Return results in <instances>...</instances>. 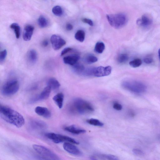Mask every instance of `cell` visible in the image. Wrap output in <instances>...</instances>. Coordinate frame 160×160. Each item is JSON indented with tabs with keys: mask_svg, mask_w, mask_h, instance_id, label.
Segmentation results:
<instances>
[{
	"mask_svg": "<svg viewBox=\"0 0 160 160\" xmlns=\"http://www.w3.org/2000/svg\"><path fill=\"white\" fill-rule=\"evenodd\" d=\"M50 41L52 48L55 50L60 49L66 43V42L63 38L56 34L51 36Z\"/></svg>",
	"mask_w": 160,
	"mask_h": 160,
	"instance_id": "obj_9",
	"label": "cell"
},
{
	"mask_svg": "<svg viewBox=\"0 0 160 160\" xmlns=\"http://www.w3.org/2000/svg\"><path fill=\"white\" fill-rule=\"evenodd\" d=\"M27 58L28 62L32 64L34 63L37 61V53L34 49H30L28 51L27 54Z\"/></svg>",
	"mask_w": 160,
	"mask_h": 160,
	"instance_id": "obj_18",
	"label": "cell"
},
{
	"mask_svg": "<svg viewBox=\"0 0 160 160\" xmlns=\"http://www.w3.org/2000/svg\"><path fill=\"white\" fill-rule=\"evenodd\" d=\"M80 58L77 55H72L66 56L63 58V61L66 64L73 66L77 63Z\"/></svg>",
	"mask_w": 160,
	"mask_h": 160,
	"instance_id": "obj_16",
	"label": "cell"
},
{
	"mask_svg": "<svg viewBox=\"0 0 160 160\" xmlns=\"http://www.w3.org/2000/svg\"><path fill=\"white\" fill-rule=\"evenodd\" d=\"M51 89L50 87L47 86L44 88L40 94L32 99L31 102H35L38 101L47 99L49 97Z\"/></svg>",
	"mask_w": 160,
	"mask_h": 160,
	"instance_id": "obj_12",
	"label": "cell"
},
{
	"mask_svg": "<svg viewBox=\"0 0 160 160\" xmlns=\"http://www.w3.org/2000/svg\"><path fill=\"white\" fill-rule=\"evenodd\" d=\"M132 152L135 154L137 156H142L144 154L142 150L137 148L133 149Z\"/></svg>",
	"mask_w": 160,
	"mask_h": 160,
	"instance_id": "obj_33",
	"label": "cell"
},
{
	"mask_svg": "<svg viewBox=\"0 0 160 160\" xmlns=\"http://www.w3.org/2000/svg\"><path fill=\"white\" fill-rule=\"evenodd\" d=\"M32 147L38 154L40 160H60L59 157L56 153L44 146L34 144Z\"/></svg>",
	"mask_w": 160,
	"mask_h": 160,
	"instance_id": "obj_2",
	"label": "cell"
},
{
	"mask_svg": "<svg viewBox=\"0 0 160 160\" xmlns=\"http://www.w3.org/2000/svg\"><path fill=\"white\" fill-rule=\"evenodd\" d=\"M91 160H98L94 156H92L90 157Z\"/></svg>",
	"mask_w": 160,
	"mask_h": 160,
	"instance_id": "obj_40",
	"label": "cell"
},
{
	"mask_svg": "<svg viewBox=\"0 0 160 160\" xmlns=\"http://www.w3.org/2000/svg\"><path fill=\"white\" fill-rule=\"evenodd\" d=\"M106 17L110 25L116 29L122 28L128 21L127 16L122 13L108 14Z\"/></svg>",
	"mask_w": 160,
	"mask_h": 160,
	"instance_id": "obj_3",
	"label": "cell"
},
{
	"mask_svg": "<svg viewBox=\"0 0 160 160\" xmlns=\"http://www.w3.org/2000/svg\"><path fill=\"white\" fill-rule=\"evenodd\" d=\"M158 55H159V59L160 60V48L158 50Z\"/></svg>",
	"mask_w": 160,
	"mask_h": 160,
	"instance_id": "obj_41",
	"label": "cell"
},
{
	"mask_svg": "<svg viewBox=\"0 0 160 160\" xmlns=\"http://www.w3.org/2000/svg\"><path fill=\"white\" fill-rule=\"evenodd\" d=\"M34 27L30 24L26 25L23 29V38L25 41H29L32 37Z\"/></svg>",
	"mask_w": 160,
	"mask_h": 160,
	"instance_id": "obj_13",
	"label": "cell"
},
{
	"mask_svg": "<svg viewBox=\"0 0 160 160\" xmlns=\"http://www.w3.org/2000/svg\"><path fill=\"white\" fill-rule=\"evenodd\" d=\"M45 136L48 138L56 143H58L63 142H66L76 144H78L79 143V142L75 139L65 135L49 132L46 133Z\"/></svg>",
	"mask_w": 160,
	"mask_h": 160,
	"instance_id": "obj_7",
	"label": "cell"
},
{
	"mask_svg": "<svg viewBox=\"0 0 160 160\" xmlns=\"http://www.w3.org/2000/svg\"><path fill=\"white\" fill-rule=\"evenodd\" d=\"M85 33L82 30H79L77 31L75 35V38L78 41L82 42L85 39Z\"/></svg>",
	"mask_w": 160,
	"mask_h": 160,
	"instance_id": "obj_22",
	"label": "cell"
},
{
	"mask_svg": "<svg viewBox=\"0 0 160 160\" xmlns=\"http://www.w3.org/2000/svg\"><path fill=\"white\" fill-rule=\"evenodd\" d=\"M1 118L8 123L17 128H20L24 124L25 120L23 116L17 111L7 106L1 105Z\"/></svg>",
	"mask_w": 160,
	"mask_h": 160,
	"instance_id": "obj_1",
	"label": "cell"
},
{
	"mask_svg": "<svg viewBox=\"0 0 160 160\" xmlns=\"http://www.w3.org/2000/svg\"><path fill=\"white\" fill-rule=\"evenodd\" d=\"M47 86L51 88V90H56L58 89L60 86L59 82L54 78H50L47 82Z\"/></svg>",
	"mask_w": 160,
	"mask_h": 160,
	"instance_id": "obj_20",
	"label": "cell"
},
{
	"mask_svg": "<svg viewBox=\"0 0 160 160\" xmlns=\"http://www.w3.org/2000/svg\"><path fill=\"white\" fill-rule=\"evenodd\" d=\"M64 149L69 153L75 155H80L82 152L75 145L68 142H64L63 145Z\"/></svg>",
	"mask_w": 160,
	"mask_h": 160,
	"instance_id": "obj_10",
	"label": "cell"
},
{
	"mask_svg": "<svg viewBox=\"0 0 160 160\" xmlns=\"http://www.w3.org/2000/svg\"><path fill=\"white\" fill-rule=\"evenodd\" d=\"M87 122L90 124L95 126L102 127L104 125L103 123L99 120L95 118H92L88 119Z\"/></svg>",
	"mask_w": 160,
	"mask_h": 160,
	"instance_id": "obj_27",
	"label": "cell"
},
{
	"mask_svg": "<svg viewBox=\"0 0 160 160\" xmlns=\"http://www.w3.org/2000/svg\"><path fill=\"white\" fill-rule=\"evenodd\" d=\"M103 158L108 160H119L118 158L114 155L111 154H103L102 155Z\"/></svg>",
	"mask_w": 160,
	"mask_h": 160,
	"instance_id": "obj_31",
	"label": "cell"
},
{
	"mask_svg": "<svg viewBox=\"0 0 160 160\" xmlns=\"http://www.w3.org/2000/svg\"><path fill=\"white\" fill-rule=\"evenodd\" d=\"M29 125L31 128L34 130L43 129L45 128L47 126L45 122L38 120H31Z\"/></svg>",
	"mask_w": 160,
	"mask_h": 160,
	"instance_id": "obj_14",
	"label": "cell"
},
{
	"mask_svg": "<svg viewBox=\"0 0 160 160\" xmlns=\"http://www.w3.org/2000/svg\"><path fill=\"white\" fill-rule=\"evenodd\" d=\"M72 69L73 71L76 73L82 75L85 68L82 65L76 63L73 66Z\"/></svg>",
	"mask_w": 160,
	"mask_h": 160,
	"instance_id": "obj_21",
	"label": "cell"
},
{
	"mask_svg": "<svg viewBox=\"0 0 160 160\" xmlns=\"http://www.w3.org/2000/svg\"><path fill=\"white\" fill-rule=\"evenodd\" d=\"M98 59L94 55H89L87 56L84 59L85 62L88 64H92L97 61Z\"/></svg>",
	"mask_w": 160,
	"mask_h": 160,
	"instance_id": "obj_28",
	"label": "cell"
},
{
	"mask_svg": "<svg viewBox=\"0 0 160 160\" xmlns=\"http://www.w3.org/2000/svg\"><path fill=\"white\" fill-rule=\"evenodd\" d=\"M82 21L84 23H87L91 26H93V22L92 21L89 19L87 18H83L82 19Z\"/></svg>",
	"mask_w": 160,
	"mask_h": 160,
	"instance_id": "obj_36",
	"label": "cell"
},
{
	"mask_svg": "<svg viewBox=\"0 0 160 160\" xmlns=\"http://www.w3.org/2000/svg\"><path fill=\"white\" fill-rule=\"evenodd\" d=\"M10 27L13 30L16 38H19L20 34V28L19 25L17 23H13L10 25Z\"/></svg>",
	"mask_w": 160,
	"mask_h": 160,
	"instance_id": "obj_23",
	"label": "cell"
},
{
	"mask_svg": "<svg viewBox=\"0 0 160 160\" xmlns=\"http://www.w3.org/2000/svg\"><path fill=\"white\" fill-rule=\"evenodd\" d=\"M7 55L6 50L4 49L0 52V62L1 63L4 62L5 59Z\"/></svg>",
	"mask_w": 160,
	"mask_h": 160,
	"instance_id": "obj_32",
	"label": "cell"
},
{
	"mask_svg": "<svg viewBox=\"0 0 160 160\" xmlns=\"http://www.w3.org/2000/svg\"><path fill=\"white\" fill-rule=\"evenodd\" d=\"M48 44V41L47 40H44L42 41V45L44 47H46Z\"/></svg>",
	"mask_w": 160,
	"mask_h": 160,
	"instance_id": "obj_39",
	"label": "cell"
},
{
	"mask_svg": "<svg viewBox=\"0 0 160 160\" xmlns=\"http://www.w3.org/2000/svg\"><path fill=\"white\" fill-rule=\"evenodd\" d=\"M137 24L143 28H148L152 24V20L148 16L143 15L137 20Z\"/></svg>",
	"mask_w": 160,
	"mask_h": 160,
	"instance_id": "obj_11",
	"label": "cell"
},
{
	"mask_svg": "<svg viewBox=\"0 0 160 160\" xmlns=\"http://www.w3.org/2000/svg\"><path fill=\"white\" fill-rule=\"evenodd\" d=\"M72 50V48L70 47H66L64 48L61 52V56H62L64 55Z\"/></svg>",
	"mask_w": 160,
	"mask_h": 160,
	"instance_id": "obj_37",
	"label": "cell"
},
{
	"mask_svg": "<svg viewBox=\"0 0 160 160\" xmlns=\"http://www.w3.org/2000/svg\"><path fill=\"white\" fill-rule=\"evenodd\" d=\"M128 58L127 55L125 54H120L118 56L117 61L120 63H123L127 62Z\"/></svg>",
	"mask_w": 160,
	"mask_h": 160,
	"instance_id": "obj_29",
	"label": "cell"
},
{
	"mask_svg": "<svg viewBox=\"0 0 160 160\" xmlns=\"http://www.w3.org/2000/svg\"><path fill=\"white\" fill-rule=\"evenodd\" d=\"M105 48L104 44L102 42H98L96 44L94 50L97 53H101L104 50Z\"/></svg>",
	"mask_w": 160,
	"mask_h": 160,
	"instance_id": "obj_25",
	"label": "cell"
},
{
	"mask_svg": "<svg viewBox=\"0 0 160 160\" xmlns=\"http://www.w3.org/2000/svg\"><path fill=\"white\" fill-rule=\"evenodd\" d=\"M64 96L62 93H59L55 95L52 99L59 108H61L63 105Z\"/></svg>",
	"mask_w": 160,
	"mask_h": 160,
	"instance_id": "obj_19",
	"label": "cell"
},
{
	"mask_svg": "<svg viewBox=\"0 0 160 160\" xmlns=\"http://www.w3.org/2000/svg\"><path fill=\"white\" fill-rule=\"evenodd\" d=\"M113 108L115 110L119 111L122 110V105L118 102H115L113 105Z\"/></svg>",
	"mask_w": 160,
	"mask_h": 160,
	"instance_id": "obj_35",
	"label": "cell"
},
{
	"mask_svg": "<svg viewBox=\"0 0 160 160\" xmlns=\"http://www.w3.org/2000/svg\"><path fill=\"white\" fill-rule=\"evenodd\" d=\"M19 88V83L15 79H12L6 82L3 86L1 92L5 96H10L16 93Z\"/></svg>",
	"mask_w": 160,
	"mask_h": 160,
	"instance_id": "obj_6",
	"label": "cell"
},
{
	"mask_svg": "<svg viewBox=\"0 0 160 160\" xmlns=\"http://www.w3.org/2000/svg\"><path fill=\"white\" fill-rule=\"evenodd\" d=\"M53 14L57 16L60 17L63 14V10L61 7L57 5L54 7L52 9Z\"/></svg>",
	"mask_w": 160,
	"mask_h": 160,
	"instance_id": "obj_26",
	"label": "cell"
},
{
	"mask_svg": "<svg viewBox=\"0 0 160 160\" xmlns=\"http://www.w3.org/2000/svg\"><path fill=\"white\" fill-rule=\"evenodd\" d=\"M112 68L108 66H99L93 68V75L96 77H101L109 75L111 72Z\"/></svg>",
	"mask_w": 160,
	"mask_h": 160,
	"instance_id": "obj_8",
	"label": "cell"
},
{
	"mask_svg": "<svg viewBox=\"0 0 160 160\" xmlns=\"http://www.w3.org/2000/svg\"><path fill=\"white\" fill-rule=\"evenodd\" d=\"M131 66L137 68L140 66L142 64V60L139 58H136L131 61L129 63Z\"/></svg>",
	"mask_w": 160,
	"mask_h": 160,
	"instance_id": "obj_30",
	"label": "cell"
},
{
	"mask_svg": "<svg viewBox=\"0 0 160 160\" xmlns=\"http://www.w3.org/2000/svg\"><path fill=\"white\" fill-rule=\"evenodd\" d=\"M35 111L38 115L46 118H49L51 116L50 111L44 107L37 106L35 108Z\"/></svg>",
	"mask_w": 160,
	"mask_h": 160,
	"instance_id": "obj_15",
	"label": "cell"
},
{
	"mask_svg": "<svg viewBox=\"0 0 160 160\" xmlns=\"http://www.w3.org/2000/svg\"><path fill=\"white\" fill-rule=\"evenodd\" d=\"M38 24L41 28H44L47 26L48 22L47 19L43 16H39L38 20Z\"/></svg>",
	"mask_w": 160,
	"mask_h": 160,
	"instance_id": "obj_24",
	"label": "cell"
},
{
	"mask_svg": "<svg viewBox=\"0 0 160 160\" xmlns=\"http://www.w3.org/2000/svg\"><path fill=\"white\" fill-rule=\"evenodd\" d=\"M122 86L125 89L136 94L144 92L147 88L143 83L134 80L124 81L122 83Z\"/></svg>",
	"mask_w": 160,
	"mask_h": 160,
	"instance_id": "obj_4",
	"label": "cell"
},
{
	"mask_svg": "<svg viewBox=\"0 0 160 160\" xmlns=\"http://www.w3.org/2000/svg\"><path fill=\"white\" fill-rule=\"evenodd\" d=\"M73 28V26L70 23H67L66 25V29L68 31H71Z\"/></svg>",
	"mask_w": 160,
	"mask_h": 160,
	"instance_id": "obj_38",
	"label": "cell"
},
{
	"mask_svg": "<svg viewBox=\"0 0 160 160\" xmlns=\"http://www.w3.org/2000/svg\"><path fill=\"white\" fill-rule=\"evenodd\" d=\"M64 129L69 132L75 134L83 133L86 132L85 130L78 128L74 125L65 127Z\"/></svg>",
	"mask_w": 160,
	"mask_h": 160,
	"instance_id": "obj_17",
	"label": "cell"
},
{
	"mask_svg": "<svg viewBox=\"0 0 160 160\" xmlns=\"http://www.w3.org/2000/svg\"><path fill=\"white\" fill-rule=\"evenodd\" d=\"M153 60L152 57L150 56H147L143 59L144 62L147 64H149L152 63L153 62Z\"/></svg>",
	"mask_w": 160,
	"mask_h": 160,
	"instance_id": "obj_34",
	"label": "cell"
},
{
	"mask_svg": "<svg viewBox=\"0 0 160 160\" xmlns=\"http://www.w3.org/2000/svg\"><path fill=\"white\" fill-rule=\"evenodd\" d=\"M75 109L81 114L91 113L94 111L92 106L89 102L81 98H76L73 101Z\"/></svg>",
	"mask_w": 160,
	"mask_h": 160,
	"instance_id": "obj_5",
	"label": "cell"
}]
</instances>
